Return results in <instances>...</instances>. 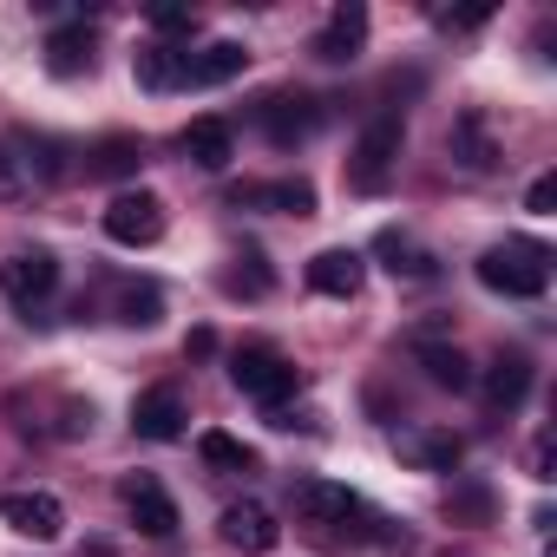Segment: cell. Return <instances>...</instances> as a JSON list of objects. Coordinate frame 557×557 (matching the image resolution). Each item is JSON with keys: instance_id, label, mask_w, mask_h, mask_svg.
<instances>
[{"instance_id": "obj_1", "label": "cell", "mask_w": 557, "mask_h": 557, "mask_svg": "<svg viewBox=\"0 0 557 557\" xmlns=\"http://www.w3.org/2000/svg\"><path fill=\"white\" fill-rule=\"evenodd\" d=\"M479 283L505 302H537L550 289V249L531 243V236H511V243H492L479 256Z\"/></svg>"}, {"instance_id": "obj_2", "label": "cell", "mask_w": 557, "mask_h": 557, "mask_svg": "<svg viewBox=\"0 0 557 557\" xmlns=\"http://www.w3.org/2000/svg\"><path fill=\"white\" fill-rule=\"evenodd\" d=\"M400 145H407V125H400V112H381V119H368V125H361V138H355V158H348V184H355L361 197L387 190V177H394V164H400Z\"/></svg>"}, {"instance_id": "obj_3", "label": "cell", "mask_w": 557, "mask_h": 557, "mask_svg": "<svg viewBox=\"0 0 557 557\" xmlns=\"http://www.w3.org/2000/svg\"><path fill=\"white\" fill-rule=\"evenodd\" d=\"M230 381H236V394H249L262 407H283L296 394V361L283 348H269V342H249V348L230 355Z\"/></svg>"}, {"instance_id": "obj_4", "label": "cell", "mask_w": 557, "mask_h": 557, "mask_svg": "<svg viewBox=\"0 0 557 557\" xmlns=\"http://www.w3.org/2000/svg\"><path fill=\"white\" fill-rule=\"evenodd\" d=\"M53 289H60V262H53V249H14L8 262H0V296H8L14 309H40Z\"/></svg>"}, {"instance_id": "obj_5", "label": "cell", "mask_w": 557, "mask_h": 557, "mask_svg": "<svg viewBox=\"0 0 557 557\" xmlns=\"http://www.w3.org/2000/svg\"><path fill=\"white\" fill-rule=\"evenodd\" d=\"M106 236L125 243V249H151V243L164 236V197H151V190H119V197L106 203Z\"/></svg>"}, {"instance_id": "obj_6", "label": "cell", "mask_w": 557, "mask_h": 557, "mask_svg": "<svg viewBox=\"0 0 557 557\" xmlns=\"http://www.w3.org/2000/svg\"><path fill=\"white\" fill-rule=\"evenodd\" d=\"M0 524H14L34 544H53L66 531V505L53 492H8V498H0Z\"/></svg>"}, {"instance_id": "obj_7", "label": "cell", "mask_w": 557, "mask_h": 557, "mask_svg": "<svg viewBox=\"0 0 557 557\" xmlns=\"http://www.w3.org/2000/svg\"><path fill=\"white\" fill-rule=\"evenodd\" d=\"M119 498H125V511H132V524H138L145 537H171V531H177V498H171L151 472H132V479L119 485Z\"/></svg>"}, {"instance_id": "obj_8", "label": "cell", "mask_w": 557, "mask_h": 557, "mask_svg": "<svg viewBox=\"0 0 557 557\" xmlns=\"http://www.w3.org/2000/svg\"><path fill=\"white\" fill-rule=\"evenodd\" d=\"M256 119H262V132H269L275 151H289V145H302V138L315 132L322 112H315V99H302V92H269Z\"/></svg>"}, {"instance_id": "obj_9", "label": "cell", "mask_w": 557, "mask_h": 557, "mask_svg": "<svg viewBox=\"0 0 557 557\" xmlns=\"http://www.w3.org/2000/svg\"><path fill=\"white\" fill-rule=\"evenodd\" d=\"M446 151H453V164H459V171H472V177L498 171V138H492V119H485V112H459V119H453V132H446Z\"/></svg>"}, {"instance_id": "obj_10", "label": "cell", "mask_w": 557, "mask_h": 557, "mask_svg": "<svg viewBox=\"0 0 557 557\" xmlns=\"http://www.w3.org/2000/svg\"><path fill=\"white\" fill-rule=\"evenodd\" d=\"M184 420H190V413H184V394H177V387H145V394L132 400V433H138V440H158V446H164V440H184Z\"/></svg>"}, {"instance_id": "obj_11", "label": "cell", "mask_w": 557, "mask_h": 557, "mask_svg": "<svg viewBox=\"0 0 557 557\" xmlns=\"http://www.w3.org/2000/svg\"><path fill=\"white\" fill-rule=\"evenodd\" d=\"M361 511V498L335 479H296V518L302 524H348Z\"/></svg>"}, {"instance_id": "obj_12", "label": "cell", "mask_w": 557, "mask_h": 557, "mask_svg": "<svg viewBox=\"0 0 557 557\" xmlns=\"http://www.w3.org/2000/svg\"><path fill=\"white\" fill-rule=\"evenodd\" d=\"M230 203L243 210H283V216H315V184L309 177H275V184H243L230 190Z\"/></svg>"}, {"instance_id": "obj_13", "label": "cell", "mask_w": 557, "mask_h": 557, "mask_svg": "<svg viewBox=\"0 0 557 557\" xmlns=\"http://www.w3.org/2000/svg\"><path fill=\"white\" fill-rule=\"evenodd\" d=\"M361 275H368L361 249H322V256L309 262V289H315V296H335V302H355V296H361Z\"/></svg>"}, {"instance_id": "obj_14", "label": "cell", "mask_w": 557, "mask_h": 557, "mask_svg": "<svg viewBox=\"0 0 557 557\" xmlns=\"http://www.w3.org/2000/svg\"><path fill=\"white\" fill-rule=\"evenodd\" d=\"M361 47H368V8H361V0H348V8H335V14H329V27L315 34V60L348 66Z\"/></svg>"}, {"instance_id": "obj_15", "label": "cell", "mask_w": 557, "mask_h": 557, "mask_svg": "<svg viewBox=\"0 0 557 557\" xmlns=\"http://www.w3.org/2000/svg\"><path fill=\"white\" fill-rule=\"evenodd\" d=\"M216 524H223V544H230V550H275V537H283L275 511H269V505H256V498L230 505Z\"/></svg>"}, {"instance_id": "obj_16", "label": "cell", "mask_w": 557, "mask_h": 557, "mask_svg": "<svg viewBox=\"0 0 557 557\" xmlns=\"http://www.w3.org/2000/svg\"><path fill=\"white\" fill-rule=\"evenodd\" d=\"M184 158H190L197 171H230L236 132H230L223 119H190V125H184Z\"/></svg>"}, {"instance_id": "obj_17", "label": "cell", "mask_w": 557, "mask_h": 557, "mask_svg": "<svg viewBox=\"0 0 557 557\" xmlns=\"http://www.w3.org/2000/svg\"><path fill=\"white\" fill-rule=\"evenodd\" d=\"M184 73H190V47H145L138 60H132V79L145 86V92H177L184 86Z\"/></svg>"}, {"instance_id": "obj_18", "label": "cell", "mask_w": 557, "mask_h": 557, "mask_svg": "<svg viewBox=\"0 0 557 557\" xmlns=\"http://www.w3.org/2000/svg\"><path fill=\"white\" fill-rule=\"evenodd\" d=\"M92 27L86 21H73V27H60L53 40H47V73L53 79H79V73H92Z\"/></svg>"}, {"instance_id": "obj_19", "label": "cell", "mask_w": 557, "mask_h": 557, "mask_svg": "<svg viewBox=\"0 0 557 557\" xmlns=\"http://www.w3.org/2000/svg\"><path fill=\"white\" fill-rule=\"evenodd\" d=\"M243 66H249V53H243L236 40H210L203 53H190V73H184V86L210 92V86H230V79H236Z\"/></svg>"}, {"instance_id": "obj_20", "label": "cell", "mask_w": 557, "mask_h": 557, "mask_svg": "<svg viewBox=\"0 0 557 557\" xmlns=\"http://www.w3.org/2000/svg\"><path fill=\"white\" fill-rule=\"evenodd\" d=\"M485 400H492L498 413L524 407V400H531V361H524V355H498V361L485 368Z\"/></svg>"}, {"instance_id": "obj_21", "label": "cell", "mask_w": 557, "mask_h": 557, "mask_svg": "<svg viewBox=\"0 0 557 557\" xmlns=\"http://www.w3.org/2000/svg\"><path fill=\"white\" fill-rule=\"evenodd\" d=\"M413 361H420V368H426V381H433V387H446V394H466V387H472V361H466L459 348L413 342Z\"/></svg>"}, {"instance_id": "obj_22", "label": "cell", "mask_w": 557, "mask_h": 557, "mask_svg": "<svg viewBox=\"0 0 557 557\" xmlns=\"http://www.w3.org/2000/svg\"><path fill=\"white\" fill-rule=\"evenodd\" d=\"M400 446H407V459L426 466V472H459V459H466V440H459V433H407Z\"/></svg>"}, {"instance_id": "obj_23", "label": "cell", "mask_w": 557, "mask_h": 557, "mask_svg": "<svg viewBox=\"0 0 557 557\" xmlns=\"http://www.w3.org/2000/svg\"><path fill=\"white\" fill-rule=\"evenodd\" d=\"M197 459H203L210 472H256V453H249L236 433H223V426L197 433Z\"/></svg>"}, {"instance_id": "obj_24", "label": "cell", "mask_w": 557, "mask_h": 557, "mask_svg": "<svg viewBox=\"0 0 557 557\" xmlns=\"http://www.w3.org/2000/svg\"><path fill=\"white\" fill-rule=\"evenodd\" d=\"M138 158H145V145L119 132V138H99V151H92V164H86V171H92V177H132V171H138Z\"/></svg>"}, {"instance_id": "obj_25", "label": "cell", "mask_w": 557, "mask_h": 557, "mask_svg": "<svg viewBox=\"0 0 557 557\" xmlns=\"http://www.w3.org/2000/svg\"><path fill=\"white\" fill-rule=\"evenodd\" d=\"M40 184H34V171H27V158H21V145H0V203H27Z\"/></svg>"}, {"instance_id": "obj_26", "label": "cell", "mask_w": 557, "mask_h": 557, "mask_svg": "<svg viewBox=\"0 0 557 557\" xmlns=\"http://www.w3.org/2000/svg\"><path fill=\"white\" fill-rule=\"evenodd\" d=\"M381 256H394L387 269H394V275H413V283H420V275H433V256H426V249H413L400 230H387V236H381Z\"/></svg>"}, {"instance_id": "obj_27", "label": "cell", "mask_w": 557, "mask_h": 557, "mask_svg": "<svg viewBox=\"0 0 557 557\" xmlns=\"http://www.w3.org/2000/svg\"><path fill=\"white\" fill-rule=\"evenodd\" d=\"M158 315H164V296H158L151 283L119 296V322H125V329H158Z\"/></svg>"}, {"instance_id": "obj_28", "label": "cell", "mask_w": 557, "mask_h": 557, "mask_svg": "<svg viewBox=\"0 0 557 557\" xmlns=\"http://www.w3.org/2000/svg\"><path fill=\"white\" fill-rule=\"evenodd\" d=\"M145 21H151L158 34H197V14H190V8H151Z\"/></svg>"}, {"instance_id": "obj_29", "label": "cell", "mask_w": 557, "mask_h": 557, "mask_svg": "<svg viewBox=\"0 0 557 557\" xmlns=\"http://www.w3.org/2000/svg\"><path fill=\"white\" fill-rule=\"evenodd\" d=\"M446 34H472V27H485L492 21V8H459V14H433Z\"/></svg>"}, {"instance_id": "obj_30", "label": "cell", "mask_w": 557, "mask_h": 557, "mask_svg": "<svg viewBox=\"0 0 557 557\" xmlns=\"http://www.w3.org/2000/svg\"><path fill=\"white\" fill-rule=\"evenodd\" d=\"M550 203H557V177L544 171V177H537V184L524 190V210H537V216H550Z\"/></svg>"}, {"instance_id": "obj_31", "label": "cell", "mask_w": 557, "mask_h": 557, "mask_svg": "<svg viewBox=\"0 0 557 557\" xmlns=\"http://www.w3.org/2000/svg\"><path fill=\"white\" fill-rule=\"evenodd\" d=\"M184 355H197V361L216 355V335H210V329H190V335H184Z\"/></svg>"}, {"instance_id": "obj_32", "label": "cell", "mask_w": 557, "mask_h": 557, "mask_svg": "<svg viewBox=\"0 0 557 557\" xmlns=\"http://www.w3.org/2000/svg\"><path fill=\"white\" fill-rule=\"evenodd\" d=\"M531 479H557V472H550V440L531 446Z\"/></svg>"}]
</instances>
